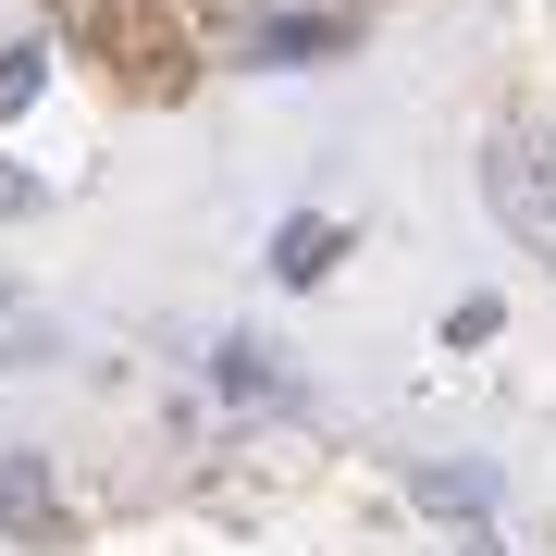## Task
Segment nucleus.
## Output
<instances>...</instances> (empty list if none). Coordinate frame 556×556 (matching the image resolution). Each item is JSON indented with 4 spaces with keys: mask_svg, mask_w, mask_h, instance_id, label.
<instances>
[{
    "mask_svg": "<svg viewBox=\"0 0 556 556\" xmlns=\"http://www.w3.org/2000/svg\"><path fill=\"white\" fill-rule=\"evenodd\" d=\"M482 199H495L532 248H556V137L544 124H507V137L482 149Z\"/></svg>",
    "mask_w": 556,
    "mask_h": 556,
    "instance_id": "1",
    "label": "nucleus"
},
{
    "mask_svg": "<svg viewBox=\"0 0 556 556\" xmlns=\"http://www.w3.org/2000/svg\"><path fill=\"white\" fill-rule=\"evenodd\" d=\"M309 50H346V25H334V13H273V25L248 38V62H309Z\"/></svg>",
    "mask_w": 556,
    "mask_h": 556,
    "instance_id": "2",
    "label": "nucleus"
},
{
    "mask_svg": "<svg viewBox=\"0 0 556 556\" xmlns=\"http://www.w3.org/2000/svg\"><path fill=\"white\" fill-rule=\"evenodd\" d=\"M420 507L457 519V532H482V519H495V482H482V470H420Z\"/></svg>",
    "mask_w": 556,
    "mask_h": 556,
    "instance_id": "3",
    "label": "nucleus"
},
{
    "mask_svg": "<svg viewBox=\"0 0 556 556\" xmlns=\"http://www.w3.org/2000/svg\"><path fill=\"white\" fill-rule=\"evenodd\" d=\"M334 260H346V236H334V223H285V236H273V273H285V285L334 273Z\"/></svg>",
    "mask_w": 556,
    "mask_h": 556,
    "instance_id": "4",
    "label": "nucleus"
},
{
    "mask_svg": "<svg viewBox=\"0 0 556 556\" xmlns=\"http://www.w3.org/2000/svg\"><path fill=\"white\" fill-rule=\"evenodd\" d=\"M38 75H50V62H38V38H13V50H0V124L38 100Z\"/></svg>",
    "mask_w": 556,
    "mask_h": 556,
    "instance_id": "5",
    "label": "nucleus"
},
{
    "mask_svg": "<svg viewBox=\"0 0 556 556\" xmlns=\"http://www.w3.org/2000/svg\"><path fill=\"white\" fill-rule=\"evenodd\" d=\"M223 396H285V371L260 346H223Z\"/></svg>",
    "mask_w": 556,
    "mask_h": 556,
    "instance_id": "6",
    "label": "nucleus"
},
{
    "mask_svg": "<svg viewBox=\"0 0 556 556\" xmlns=\"http://www.w3.org/2000/svg\"><path fill=\"white\" fill-rule=\"evenodd\" d=\"M0 507H50V470H38V457H0Z\"/></svg>",
    "mask_w": 556,
    "mask_h": 556,
    "instance_id": "7",
    "label": "nucleus"
},
{
    "mask_svg": "<svg viewBox=\"0 0 556 556\" xmlns=\"http://www.w3.org/2000/svg\"><path fill=\"white\" fill-rule=\"evenodd\" d=\"M470 556H482V544H470Z\"/></svg>",
    "mask_w": 556,
    "mask_h": 556,
    "instance_id": "8",
    "label": "nucleus"
}]
</instances>
